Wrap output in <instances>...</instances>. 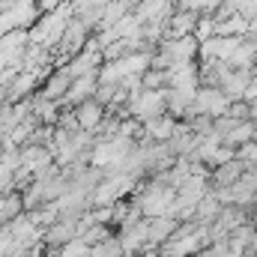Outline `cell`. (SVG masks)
<instances>
[{"instance_id":"obj_1","label":"cell","mask_w":257,"mask_h":257,"mask_svg":"<svg viewBox=\"0 0 257 257\" xmlns=\"http://www.w3.org/2000/svg\"><path fill=\"white\" fill-rule=\"evenodd\" d=\"M72 114H75V120H78V128L96 135V128L102 126V120H105L108 111H105V105H99L96 99H84V102H78V105L72 108Z\"/></svg>"},{"instance_id":"obj_2","label":"cell","mask_w":257,"mask_h":257,"mask_svg":"<svg viewBox=\"0 0 257 257\" xmlns=\"http://www.w3.org/2000/svg\"><path fill=\"white\" fill-rule=\"evenodd\" d=\"M245 168H248V165H245L242 159H236V156H233L230 162L212 168V171H209V189H227V186H233V183L242 177Z\"/></svg>"},{"instance_id":"obj_3","label":"cell","mask_w":257,"mask_h":257,"mask_svg":"<svg viewBox=\"0 0 257 257\" xmlns=\"http://www.w3.org/2000/svg\"><path fill=\"white\" fill-rule=\"evenodd\" d=\"M96 87H99L96 72L78 75V78H72V84H69V90H66V96L60 99V102H63V105H78V102H84V99H93Z\"/></svg>"},{"instance_id":"obj_4","label":"cell","mask_w":257,"mask_h":257,"mask_svg":"<svg viewBox=\"0 0 257 257\" xmlns=\"http://www.w3.org/2000/svg\"><path fill=\"white\" fill-rule=\"evenodd\" d=\"M177 218L174 215H156V218H147V245H162L174 236L177 230Z\"/></svg>"},{"instance_id":"obj_5","label":"cell","mask_w":257,"mask_h":257,"mask_svg":"<svg viewBox=\"0 0 257 257\" xmlns=\"http://www.w3.org/2000/svg\"><path fill=\"white\" fill-rule=\"evenodd\" d=\"M254 128H257V123L251 120V117H248V120H239L236 126L221 138V144H227V147H233V150H236V147H242L245 141H251V138H254Z\"/></svg>"},{"instance_id":"obj_6","label":"cell","mask_w":257,"mask_h":257,"mask_svg":"<svg viewBox=\"0 0 257 257\" xmlns=\"http://www.w3.org/2000/svg\"><path fill=\"white\" fill-rule=\"evenodd\" d=\"M69 84H72V78L66 75L63 69L54 72V75L45 81V87H42V99H54V102H60V99L66 96V90H69Z\"/></svg>"},{"instance_id":"obj_7","label":"cell","mask_w":257,"mask_h":257,"mask_svg":"<svg viewBox=\"0 0 257 257\" xmlns=\"http://www.w3.org/2000/svg\"><path fill=\"white\" fill-rule=\"evenodd\" d=\"M245 257H257V251H245Z\"/></svg>"}]
</instances>
